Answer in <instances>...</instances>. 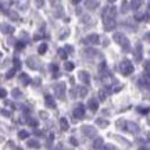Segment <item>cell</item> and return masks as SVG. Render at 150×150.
I'll use <instances>...</instances> for the list:
<instances>
[{"mask_svg": "<svg viewBox=\"0 0 150 150\" xmlns=\"http://www.w3.org/2000/svg\"><path fill=\"white\" fill-rule=\"evenodd\" d=\"M149 138H150V134H149Z\"/></svg>", "mask_w": 150, "mask_h": 150, "instance_id": "6da1fadb", "label": "cell"}]
</instances>
